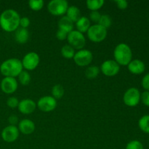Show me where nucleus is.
Wrapping results in <instances>:
<instances>
[{
  "label": "nucleus",
  "instance_id": "obj_1",
  "mask_svg": "<svg viewBox=\"0 0 149 149\" xmlns=\"http://www.w3.org/2000/svg\"><path fill=\"white\" fill-rule=\"evenodd\" d=\"M20 17L18 13L13 9H8L0 15V26L6 32L15 31L20 26Z\"/></svg>",
  "mask_w": 149,
  "mask_h": 149
},
{
  "label": "nucleus",
  "instance_id": "obj_2",
  "mask_svg": "<svg viewBox=\"0 0 149 149\" xmlns=\"http://www.w3.org/2000/svg\"><path fill=\"white\" fill-rule=\"evenodd\" d=\"M23 65L21 61L17 58H10L4 61L0 65V71L4 77H18L23 71Z\"/></svg>",
  "mask_w": 149,
  "mask_h": 149
},
{
  "label": "nucleus",
  "instance_id": "obj_3",
  "mask_svg": "<svg viewBox=\"0 0 149 149\" xmlns=\"http://www.w3.org/2000/svg\"><path fill=\"white\" fill-rule=\"evenodd\" d=\"M113 57L119 65H127L132 61V50L127 44H119L113 51Z\"/></svg>",
  "mask_w": 149,
  "mask_h": 149
},
{
  "label": "nucleus",
  "instance_id": "obj_4",
  "mask_svg": "<svg viewBox=\"0 0 149 149\" xmlns=\"http://www.w3.org/2000/svg\"><path fill=\"white\" fill-rule=\"evenodd\" d=\"M87 36L93 42L99 43L104 40L107 36V29L99 24L93 25L87 31Z\"/></svg>",
  "mask_w": 149,
  "mask_h": 149
},
{
  "label": "nucleus",
  "instance_id": "obj_5",
  "mask_svg": "<svg viewBox=\"0 0 149 149\" xmlns=\"http://www.w3.org/2000/svg\"><path fill=\"white\" fill-rule=\"evenodd\" d=\"M68 45L74 49H82L86 45V39L84 34L77 30H73L68 33L67 37Z\"/></svg>",
  "mask_w": 149,
  "mask_h": 149
},
{
  "label": "nucleus",
  "instance_id": "obj_6",
  "mask_svg": "<svg viewBox=\"0 0 149 149\" xmlns=\"http://www.w3.org/2000/svg\"><path fill=\"white\" fill-rule=\"evenodd\" d=\"M68 8V4L65 0H52L47 4L49 13L55 16L63 15Z\"/></svg>",
  "mask_w": 149,
  "mask_h": 149
},
{
  "label": "nucleus",
  "instance_id": "obj_7",
  "mask_svg": "<svg viewBox=\"0 0 149 149\" xmlns=\"http://www.w3.org/2000/svg\"><path fill=\"white\" fill-rule=\"evenodd\" d=\"M93 59V53L89 49H79L76 52L74 57V61L77 65L81 67L90 65Z\"/></svg>",
  "mask_w": 149,
  "mask_h": 149
},
{
  "label": "nucleus",
  "instance_id": "obj_8",
  "mask_svg": "<svg viewBox=\"0 0 149 149\" xmlns=\"http://www.w3.org/2000/svg\"><path fill=\"white\" fill-rule=\"evenodd\" d=\"M140 100H141V93L139 90L135 87H131L128 89L124 94V103L130 107H134L137 106Z\"/></svg>",
  "mask_w": 149,
  "mask_h": 149
},
{
  "label": "nucleus",
  "instance_id": "obj_9",
  "mask_svg": "<svg viewBox=\"0 0 149 149\" xmlns=\"http://www.w3.org/2000/svg\"><path fill=\"white\" fill-rule=\"evenodd\" d=\"M40 58L35 52H30L26 54L22 60L23 68L28 71H33L39 65Z\"/></svg>",
  "mask_w": 149,
  "mask_h": 149
},
{
  "label": "nucleus",
  "instance_id": "obj_10",
  "mask_svg": "<svg viewBox=\"0 0 149 149\" xmlns=\"http://www.w3.org/2000/svg\"><path fill=\"white\" fill-rule=\"evenodd\" d=\"M36 106L43 112L52 111L57 107V100L52 96H44L39 98L36 103Z\"/></svg>",
  "mask_w": 149,
  "mask_h": 149
},
{
  "label": "nucleus",
  "instance_id": "obj_11",
  "mask_svg": "<svg viewBox=\"0 0 149 149\" xmlns=\"http://www.w3.org/2000/svg\"><path fill=\"white\" fill-rule=\"evenodd\" d=\"M100 71L106 77H114L120 70V65L114 60H108L101 64Z\"/></svg>",
  "mask_w": 149,
  "mask_h": 149
},
{
  "label": "nucleus",
  "instance_id": "obj_12",
  "mask_svg": "<svg viewBox=\"0 0 149 149\" xmlns=\"http://www.w3.org/2000/svg\"><path fill=\"white\" fill-rule=\"evenodd\" d=\"M19 133L20 131L17 127L9 125L3 129L1 132V138L5 142L13 143L18 138Z\"/></svg>",
  "mask_w": 149,
  "mask_h": 149
},
{
  "label": "nucleus",
  "instance_id": "obj_13",
  "mask_svg": "<svg viewBox=\"0 0 149 149\" xmlns=\"http://www.w3.org/2000/svg\"><path fill=\"white\" fill-rule=\"evenodd\" d=\"M1 89L6 94H12L17 90L18 83L15 78L13 77H4L1 81Z\"/></svg>",
  "mask_w": 149,
  "mask_h": 149
},
{
  "label": "nucleus",
  "instance_id": "obj_14",
  "mask_svg": "<svg viewBox=\"0 0 149 149\" xmlns=\"http://www.w3.org/2000/svg\"><path fill=\"white\" fill-rule=\"evenodd\" d=\"M18 110L23 114H30L35 111L36 108V103L33 100L26 98L19 101Z\"/></svg>",
  "mask_w": 149,
  "mask_h": 149
},
{
  "label": "nucleus",
  "instance_id": "obj_15",
  "mask_svg": "<svg viewBox=\"0 0 149 149\" xmlns=\"http://www.w3.org/2000/svg\"><path fill=\"white\" fill-rule=\"evenodd\" d=\"M18 130L23 135H31L35 130V124L29 119H24L19 122Z\"/></svg>",
  "mask_w": 149,
  "mask_h": 149
},
{
  "label": "nucleus",
  "instance_id": "obj_16",
  "mask_svg": "<svg viewBox=\"0 0 149 149\" xmlns=\"http://www.w3.org/2000/svg\"><path fill=\"white\" fill-rule=\"evenodd\" d=\"M128 69L131 73L135 74H140L145 70V64L141 60L135 59L131 61L127 65Z\"/></svg>",
  "mask_w": 149,
  "mask_h": 149
},
{
  "label": "nucleus",
  "instance_id": "obj_17",
  "mask_svg": "<svg viewBox=\"0 0 149 149\" xmlns=\"http://www.w3.org/2000/svg\"><path fill=\"white\" fill-rule=\"evenodd\" d=\"M58 27L59 29L68 33L74 30V22L71 21L67 16H63L58 21Z\"/></svg>",
  "mask_w": 149,
  "mask_h": 149
},
{
  "label": "nucleus",
  "instance_id": "obj_18",
  "mask_svg": "<svg viewBox=\"0 0 149 149\" xmlns=\"http://www.w3.org/2000/svg\"><path fill=\"white\" fill-rule=\"evenodd\" d=\"M15 39L16 42L19 44H25L28 42L29 39V32L27 29L18 28L15 31Z\"/></svg>",
  "mask_w": 149,
  "mask_h": 149
},
{
  "label": "nucleus",
  "instance_id": "obj_19",
  "mask_svg": "<svg viewBox=\"0 0 149 149\" xmlns=\"http://www.w3.org/2000/svg\"><path fill=\"white\" fill-rule=\"evenodd\" d=\"M90 26L91 25H90V19L84 16L81 17L76 22V27H77V31L82 33L84 32H87Z\"/></svg>",
  "mask_w": 149,
  "mask_h": 149
},
{
  "label": "nucleus",
  "instance_id": "obj_20",
  "mask_svg": "<svg viewBox=\"0 0 149 149\" xmlns=\"http://www.w3.org/2000/svg\"><path fill=\"white\" fill-rule=\"evenodd\" d=\"M65 14H66L67 17H68L71 21L74 22H74L76 23V22L81 17V11H80L79 9L74 5L68 7Z\"/></svg>",
  "mask_w": 149,
  "mask_h": 149
},
{
  "label": "nucleus",
  "instance_id": "obj_21",
  "mask_svg": "<svg viewBox=\"0 0 149 149\" xmlns=\"http://www.w3.org/2000/svg\"><path fill=\"white\" fill-rule=\"evenodd\" d=\"M61 55L63 57H64L66 59H71V58H74V55H75L76 52L75 49L72 47L71 46H70L69 45H65L61 48Z\"/></svg>",
  "mask_w": 149,
  "mask_h": 149
},
{
  "label": "nucleus",
  "instance_id": "obj_22",
  "mask_svg": "<svg viewBox=\"0 0 149 149\" xmlns=\"http://www.w3.org/2000/svg\"><path fill=\"white\" fill-rule=\"evenodd\" d=\"M105 1L103 0H87V8L91 11H97L99 9L101 8L104 4Z\"/></svg>",
  "mask_w": 149,
  "mask_h": 149
},
{
  "label": "nucleus",
  "instance_id": "obj_23",
  "mask_svg": "<svg viewBox=\"0 0 149 149\" xmlns=\"http://www.w3.org/2000/svg\"><path fill=\"white\" fill-rule=\"evenodd\" d=\"M100 68L96 65H92L88 67L85 71V76L88 79H95L98 76L100 73Z\"/></svg>",
  "mask_w": 149,
  "mask_h": 149
},
{
  "label": "nucleus",
  "instance_id": "obj_24",
  "mask_svg": "<svg viewBox=\"0 0 149 149\" xmlns=\"http://www.w3.org/2000/svg\"><path fill=\"white\" fill-rule=\"evenodd\" d=\"M139 127L142 131L149 133V115H144L139 119L138 122Z\"/></svg>",
  "mask_w": 149,
  "mask_h": 149
},
{
  "label": "nucleus",
  "instance_id": "obj_25",
  "mask_svg": "<svg viewBox=\"0 0 149 149\" xmlns=\"http://www.w3.org/2000/svg\"><path fill=\"white\" fill-rule=\"evenodd\" d=\"M52 95L55 100L61 99L64 95L63 87L61 84H55L52 88Z\"/></svg>",
  "mask_w": 149,
  "mask_h": 149
},
{
  "label": "nucleus",
  "instance_id": "obj_26",
  "mask_svg": "<svg viewBox=\"0 0 149 149\" xmlns=\"http://www.w3.org/2000/svg\"><path fill=\"white\" fill-rule=\"evenodd\" d=\"M31 75L27 71H23L18 76V80L22 85H28L30 83Z\"/></svg>",
  "mask_w": 149,
  "mask_h": 149
},
{
  "label": "nucleus",
  "instance_id": "obj_27",
  "mask_svg": "<svg viewBox=\"0 0 149 149\" xmlns=\"http://www.w3.org/2000/svg\"><path fill=\"white\" fill-rule=\"evenodd\" d=\"M97 24L100 25L101 26L104 27L105 29H107L112 24L111 17L109 15H101V17H100V19Z\"/></svg>",
  "mask_w": 149,
  "mask_h": 149
},
{
  "label": "nucleus",
  "instance_id": "obj_28",
  "mask_svg": "<svg viewBox=\"0 0 149 149\" xmlns=\"http://www.w3.org/2000/svg\"><path fill=\"white\" fill-rule=\"evenodd\" d=\"M29 7L33 11H39L44 7V1L42 0H30L29 1Z\"/></svg>",
  "mask_w": 149,
  "mask_h": 149
},
{
  "label": "nucleus",
  "instance_id": "obj_29",
  "mask_svg": "<svg viewBox=\"0 0 149 149\" xmlns=\"http://www.w3.org/2000/svg\"><path fill=\"white\" fill-rule=\"evenodd\" d=\"M126 149H143V146L141 143V142L135 140L127 144Z\"/></svg>",
  "mask_w": 149,
  "mask_h": 149
},
{
  "label": "nucleus",
  "instance_id": "obj_30",
  "mask_svg": "<svg viewBox=\"0 0 149 149\" xmlns=\"http://www.w3.org/2000/svg\"><path fill=\"white\" fill-rule=\"evenodd\" d=\"M18 104L19 100L15 97H10L7 100V105L10 108H12V109H15V108L17 107Z\"/></svg>",
  "mask_w": 149,
  "mask_h": 149
},
{
  "label": "nucleus",
  "instance_id": "obj_31",
  "mask_svg": "<svg viewBox=\"0 0 149 149\" xmlns=\"http://www.w3.org/2000/svg\"><path fill=\"white\" fill-rule=\"evenodd\" d=\"M100 17H101V15L98 11H92L90 14V20H92L94 23H97V24Z\"/></svg>",
  "mask_w": 149,
  "mask_h": 149
},
{
  "label": "nucleus",
  "instance_id": "obj_32",
  "mask_svg": "<svg viewBox=\"0 0 149 149\" xmlns=\"http://www.w3.org/2000/svg\"><path fill=\"white\" fill-rule=\"evenodd\" d=\"M30 20H29V17H20V28H23V29H27L28 27L30 25Z\"/></svg>",
  "mask_w": 149,
  "mask_h": 149
},
{
  "label": "nucleus",
  "instance_id": "obj_33",
  "mask_svg": "<svg viewBox=\"0 0 149 149\" xmlns=\"http://www.w3.org/2000/svg\"><path fill=\"white\" fill-rule=\"evenodd\" d=\"M68 34V33H67V32L64 31L63 30H61V29H58V31L56 33V38L61 41L65 40V39H67Z\"/></svg>",
  "mask_w": 149,
  "mask_h": 149
},
{
  "label": "nucleus",
  "instance_id": "obj_34",
  "mask_svg": "<svg viewBox=\"0 0 149 149\" xmlns=\"http://www.w3.org/2000/svg\"><path fill=\"white\" fill-rule=\"evenodd\" d=\"M141 98L142 100L143 103L146 105V106H149V92L145 91L142 93L141 95Z\"/></svg>",
  "mask_w": 149,
  "mask_h": 149
},
{
  "label": "nucleus",
  "instance_id": "obj_35",
  "mask_svg": "<svg viewBox=\"0 0 149 149\" xmlns=\"http://www.w3.org/2000/svg\"><path fill=\"white\" fill-rule=\"evenodd\" d=\"M142 85L144 89L149 90V73L146 74L142 79Z\"/></svg>",
  "mask_w": 149,
  "mask_h": 149
},
{
  "label": "nucleus",
  "instance_id": "obj_36",
  "mask_svg": "<svg viewBox=\"0 0 149 149\" xmlns=\"http://www.w3.org/2000/svg\"><path fill=\"white\" fill-rule=\"evenodd\" d=\"M115 2L116 3V5L121 10H125L127 7L128 6V2L125 0H118V1H116Z\"/></svg>",
  "mask_w": 149,
  "mask_h": 149
},
{
  "label": "nucleus",
  "instance_id": "obj_37",
  "mask_svg": "<svg viewBox=\"0 0 149 149\" xmlns=\"http://www.w3.org/2000/svg\"><path fill=\"white\" fill-rule=\"evenodd\" d=\"M9 122H10V125H13V126H16L17 123H18V118L15 115H11L8 119Z\"/></svg>",
  "mask_w": 149,
  "mask_h": 149
}]
</instances>
